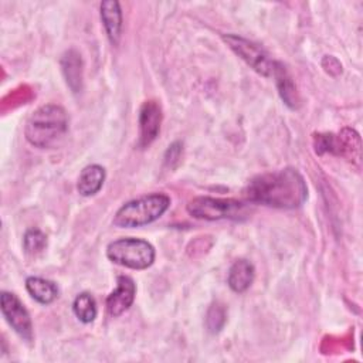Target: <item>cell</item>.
<instances>
[{
	"label": "cell",
	"mask_w": 363,
	"mask_h": 363,
	"mask_svg": "<svg viewBox=\"0 0 363 363\" xmlns=\"http://www.w3.org/2000/svg\"><path fill=\"white\" fill-rule=\"evenodd\" d=\"M245 196L252 203L277 208H296L305 203L308 187L298 170L286 167L252 177L245 189Z\"/></svg>",
	"instance_id": "obj_1"
},
{
	"label": "cell",
	"mask_w": 363,
	"mask_h": 363,
	"mask_svg": "<svg viewBox=\"0 0 363 363\" xmlns=\"http://www.w3.org/2000/svg\"><path fill=\"white\" fill-rule=\"evenodd\" d=\"M68 130V115L55 104H47L35 109L28 118L24 135L35 147L47 149L57 145Z\"/></svg>",
	"instance_id": "obj_2"
},
{
	"label": "cell",
	"mask_w": 363,
	"mask_h": 363,
	"mask_svg": "<svg viewBox=\"0 0 363 363\" xmlns=\"http://www.w3.org/2000/svg\"><path fill=\"white\" fill-rule=\"evenodd\" d=\"M170 199L163 193H152L125 203L113 217V225L121 228L142 227L157 220L169 208Z\"/></svg>",
	"instance_id": "obj_3"
},
{
	"label": "cell",
	"mask_w": 363,
	"mask_h": 363,
	"mask_svg": "<svg viewBox=\"0 0 363 363\" xmlns=\"http://www.w3.org/2000/svg\"><path fill=\"white\" fill-rule=\"evenodd\" d=\"M108 258L130 269H146L155 261V248L142 238H119L112 241L106 248Z\"/></svg>",
	"instance_id": "obj_4"
},
{
	"label": "cell",
	"mask_w": 363,
	"mask_h": 363,
	"mask_svg": "<svg viewBox=\"0 0 363 363\" xmlns=\"http://www.w3.org/2000/svg\"><path fill=\"white\" fill-rule=\"evenodd\" d=\"M187 213L200 220H238L248 214V208L244 203L235 199H216L208 196L194 197L187 204Z\"/></svg>",
	"instance_id": "obj_5"
},
{
	"label": "cell",
	"mask_w": 363,
	"mask_h": 363,
	"mask_svg": "<svg viewBox=\"0 0 363 363\" xmlns=\"http://www.w3.org/2000/svg\"><path fill=\"white\" fill-rule=\"evenodd\" d=\"M223 40L254 71H257L262 77H274L278 61L271 60L269 55L259 45L235 34H224Z\"/></svg>",
	"instance_id": "obj_6"
},
{
	"label": "cell",
	"mask_w": 363,
	"mask_h": 363,
	"mask_svg": "<svg viewBox=\"0 0 363 363\" xmlns=\"http://www.w3.org/2000/svg\"><path fill=\"white\" fill-rule=\"evenodd\" d=\"M1 312L9 325L14 332L30 342L33 339V323L28 311L24 308L21 301L11 292H1Z\"/></svg>",
	"instance_id": "obj_7"
},
{
	"label": "cell",
	"mask_w": 363,
	"mask_h": 363,
	"mask_svg": "<svg viewBox=\"0 0 363 363\" xmlns=\"http://www.w3.org/2000/svg\"><path fill=\"white\" fill-rule=\"evenodd\" d=\"M162 109L156 101H146L139 111V146H149L159 135Z\"/></svg>",
	"instance_id": "obj_8"
},
{
	"label": "cell",
	"mask_w": 363,
	"mask_h": 363,
	"mask_svg": "<svg viewBox=\"0 0 363 363\" xmlns=\"http://www.w3.org/2000/svg\"><path fill=\"white\" fill-rule=\"evenodd\" d=\"M136 285L132 278L119 275L116 279V288L106 298V311L111 316L116 318L130 308L135 301Z\"/></svg>",
	"instance_id": "obj_9"
},
{
	"label": "cell",
	"mask_w": 363,
	"mask_h": 363,
	"mask_svg": "<svg viewBox=\"0 0 363 363\" xmlns=\"http://www.w3.org/2000/svg\"><path fill=\"white\" fill-rule=\"evenodd\" d=\"M101 20L112 45H118L122 33L121 4L115 0L101 3Z\"/></svg>",
	"instance_id": "obj_10"
},
{
	"label": "cell",
	"mask_w": 363,
	"mask_h": 363,
	"mask_svg": "<svg viewBox=\"0 0 363 363\" xmlns=\"http://www.w3.org/2000/svg\"><path fill=\"white\" fill-rule=\"evenodd\" d=\"M254 275H255V269L254 265L247 261V259H237L228 271V286L234 291V292H244L247 291L252 281H254Z\"/></svg>",
	"instance_id": "obj_11"
},
{
	"label": "cell",
	"mask_w": 363,
	"mask_h": 363,
	"mask_svg": "<svg viewBox=\"0 0 363 363\" xmlns=\"http://www.w3.org/2000/svg\"><path fill=\"white\" fill-rule=\"evenodd\" d=\"M61 68L72 92H79L82 89V60L79 52L68 50L61 58Z\"/></svg>",
	"instance_id": "obj_12"
},
{
	"label": "cell",
	"mask_w": 363,
	"mask_h": 363,
	"mask_svg": "<svg viewBox=\"0 0 363 363\" xmlns=\"http://www.w3.org/2000/svg\"><path fill=\"white\" fill-rule=\"evenodd\" d=\"M105 180V169L99 164H89L81 170L77 189L81 196H94L98 193Z\"/></svg>",
	"instance_id": "obj_13"
},
{
	"label": "cell",
	"mask_w": 363,
	"mask_h": 363,
	"mask_svg": "<svg viewBox=\"0 0 363 363\" xmlns=\"http://www.w3.org/2000/svg\"><path fill=\"white\" fill-rule=\"evenodd\" d=\"M26 289L33 299L43 305L54 302L58 296V286L52 281L40 277H28L26 279Z\"/></svg>",
	"instance_id": "obj_14"
},
{
	"label": "cell",
	"mask_w": 363,
	"mask_h": 363,
	"mask_svg": "<svg viewBox=\"0 0 363 363\" xmlns=\"http://www.w3.org/2000/svg\"><path fill=\"white\" fill-rule=\"evenodd\" d=\"M274 78L277 81V86L279 91V95L282 98V101L289 106V108H296L299 98H298V92H296V86L289 75V72L286 71V68L278 62L275 72H274Z\"/></svg>",
	"instance_id": "obj_15"
},
{
	"label": "cell",
	"mask_w": 363,
	"mask_h": 363,
	"mask_svg": "<svg viewBox=\"0 0 363 363\" xmlns=\"http://www.w3.org/2000/svg\"><path fill=\"white\" fill-rule=\"evenodd\" d=\"M336 155H343L352 162L360 160V138L353 129H343L336 136Z\"/></svg>",
	"instance_id": "obj_16"
},
{
	"label": "cell",
	"mask_w": 363,
	"mask_h": 363,
	"mask_svg": "<svg viewBox=\"0 0 363 363\" xmlns=\"http://www.w3.org/2000/svg\"><path fill=\"white\" fill-rule=\"evenodd\" d=\"M72 311L75 316L82 322V323H91L95 320L98 308L95 298L89 292H81L77 295L72 303Z\"/></svg>",
	"instance_id": "obj_17"
},
{
	"label": "cell",
	"mask_w": 363,
	"mask_h": 363,
	"mask_svg": "<svg viewBox=\"0 0 363 363\" xmlns=\"http://www.w3.org/2000/svg\"><path fill=\"white\" fill-rule=\"evenodd\" d=\"M23 245L27 254L37 255L47 247V235L38 228H30L24 234Z\"/></svg>",
	"instance_id": "obj_18"
},
{
	"label": "cell",
	"mask_w": 363,
	"mask_h": 363,
	"mask_svg": "<svg viewBox=\"0 0 363 363\" xmlns=\"http://www.w3.org/2000/svg\"><path fill=\"white\" fill-rule=\"evenodd\" d=\"M218 318H223L225 319V313H224V309L220 308L218 305H213L208 311V315H207V325H208V329L211 332H218L221 328L220 325L217 323Z\"/></svg>",
	"instance_id": "obj_19"
},
{
	"label": "cell",
	"mask_w": 363,
	"mask_h": 363,
	"mask_svg": "<svg viewBox=\"0 0 363 363\" xmlns=\"http://www.w3.org/2000/svg\"><path fill=\"white\" fill-rule=\"evenodd\" d=\"M180 155H182V145L179 142H176L172 146H169L164 160H166V163L170 164L172 162H177L180 159Z\"/></svg>",
	"instance_id": "obj_20"
}]
</instances>
